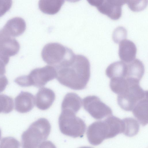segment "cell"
Segmentation results:
<instances>
[{
  "mask_svg": "<svg viewBox=\"0 0 148 148\" xmlns=\"http://www.w3.org/2000/svg\"><path fill=\"white\" fill-rule=\"evenodd\" d=\"M55 68L56 78L61 84L76 90L86 87L90 73V63L85 56L75 55L71 59Z\"/></svg>",
  "mask_w": 148,
  "mask_h": 148,
  "instance_id": "obj_1",
  "label": "cell"
},
{
  "mask_svg": "<svg viewBox=\"0 0 148 148\" xmlns=\"http://www.w3.org/2000/svg\"><path fill=\"white\" fill-rule=\"evenodd\" d=\"M51 127L46 119L41 118L32 123L21 136L22 147L35 148L45 144Z\"/></svg>",
  "mask_w": 148,
  "mask_h": 148,
  "instance_id": "obj_2",
  "label": "cell"
},
{
  "mask_svg": "<svg viewBox=\"0 0 148 148\" xmlns=\"http://www.w3.org/2000/svg\"><path fill=\"white\" fill-rule=\"evenodd\" d=\"M56 69L52 66L47 65L33 69L28 75L19 76L14 82L21 87L33 86L40 88L56 78Z\"/></svg>",
  "mask_w": 148,
  "mask_h": 148,
  "instance_id": "obj_3",
  "label": "cell"
},
{
  "mask_svg": "<svg viewBox=\"0 0 148 148\" xmlns=\"http://www.w3.org/2000/svg\"><path fill=\"white\" fill-rule=\"evenodd\" d=\"M62 110L58 120L61 132L74 138L82 137L86 129L84 121L77 117L76 114L72 110L66 109Z\"/></svg>",
  "mask_w": 148,
  "mask_h": 148,
  "instance_id": "obj_4",
  "label": "cell"
},
{
  "mask_svg": "<svg viewBox=\"0 0 148 148\" xmlns=\"http://www.w3.org/2000/svg\"><path fill=\"white\" fill-rule=\"evenodd\" d=\"M75 55L71 49L56 42L47 44L41 52L43 61L55 68L71 59Z\"/></svg>",
  "mask_w": 148,
  "mask_h": 148,
  "instance_id": "obj_5",
  "label": "cell"
},
{
  "mask_svg": "<svg viewBox=\"0 0 148 148\" xmlns=\"http://www.w3.org/2000/svg\"><path fill=\"white\" fill-rule=\"evenodd\" d=\"M147 91L143 90L139 82H135L131 84L124 92L118 95L117 103L123 110L131 111L138 101L147 97Z\"/></svg>",
  "mask_w": 148,
  "mask_h": 148,
  "instance_id": "obj_6",
  "label": "cell"
},
{
  "mask_svg": "<svg viewBox=\"0 0 148 148\" xmlns=\"http://www.w3.org/2000/svg\"><path fill=\"white\" fill-rule=\"evenodd\" d=\"M83 103L85 110L96 119H101L112 114L111 108L97 96L86 97L83 100Z\"/></svg>",
  "mask_w": 148,
  "mask_h": 148,
  "instance_id": "obj_7",
  "label": "cell"
},
{
  "mask_svg": "<svg viewBox=\"0 0 148 148\" xmlns=\"http://www.w3.org/2000/svg\"><path fill=\"white\" fill-rule=\"evenodd\" d=\"M87 137L89 143L92 145H97L105 139L110 138V128L105 119L96 121L88 127Z\"/></svg>",
  "mask_w": 148,
  "mask_h": 148,
  "instance_id": "obj_8",
  "label": "cell"
},
{
  "mask_svg": "<svg viewBox=\"0 0 148 148\" xmlns=\"http://www.w3.org/2000/svg\"><path fill=\"white\" fill-rule=\"evenodd\" d=\"M20 48L19 44L15 38L0 32V58L6 65L10 57L16 55Z\"/></svg>",
  "mask_w": 148,
  "mask_h": 148,
  "instance_id": "obj_9",
  "label": "cell"
},
{
  "mask_svg": "<svg viewBox=\"0 0 148 148\" xmlns=\"http://www.w3.org/2000/svg\"><path fill=\"white\" fill-rule=\"evenodd\" d=\"M125 3L126 0H104L97 8L101 13L116 20L121 17L122 6Z\"/></svg>",
  "mask_w": 148,
  "mask_h": 148,
  "instance_id": "obj_10",
  "label": "cell"
},
{
  "mask_svg": "<svg viewBox=\"0 0 148 148\" xmlns=\"http://www.w3.org/2000/svg\"><path fill=\"white\" fill-rule=\"evenodd\" d=\"M55 98V94L53 90L47 88H42L36 95V106L41 110H46L52 105Z\"/></svg>",
  "mask_w": 148,
  "mask_h": 148,
  "instance_id": "obj_11",
  "label": "cell"
},
{
  "mask_svg": "<svg viewBox=\"0 0 148 148\" xmlns=\"http://www.w3.org/2000/svg\"><path fill=\"white\" fill-rule=\"evenodd\" d=\"M35 98L31 93L21 91L15 99V108L18 112L25 113L34 107Z\"/></svg>",
  "mask_w": 148,
  "mask_h": 148,
  "instance_id": "obj_12",
  "label": "cell"
},
{
  "mask_svg": "<svg viewBox=\"0 0 148 148\" xmlns=\"http://www.w3.org/2000/svg\"><path fill=\"white\" fill-rule=\"evenodd\" d=\"M119 43V55L122 61L127 63L135 59L137 49L135 45L132 41L124 39Z\"/></svg>",
  "mask_w": 148,
  "mask_h": 148,
  "instance_id": "obj_13",
  "label": "cell"
},
{
  "mask_svg": "<svg viewBox=\"0 0 148 148\" xmlns=\"http://www.w3.org/2000/svg\"><path fill=\"white\" fill-rule=\"evenodd\" d=\"M132 110L133 115L143 126H145L147 124V97L138 101Z\"/></svg>",
  "mask_w": 148,
  "mask_h": 148,
  "instance_id": "obj_14",
  "label": "cell"
},
{
  "mask_svg": "<svg viewBox=\"0 0 148 148\" xmlns=\"http://www.w3.org/2000/svg\"><path fill=\"white\" fill-rule=\"evenodd\" d=\"M82 99L77 94L69 92L66 94L62 101V110L69 109L76 114L81 108Z\"/></svg>",
  "mask_w": 148,
  "mask_h": 148,
  "instance_id": "obj_15",
  "label": "cell"
},
{
  "mask_svg": "<svg viewBox=\"0 0 148 148\" xmlns=\"http://www.w3.org/2000/svg\"><path fill=\"white\" fill-rule=\"evenodd\" d=\"M127 73L126 77L134 78L140 81L145 72V67L143 62L136 59L127 63Z\"/></svg>",
  "mask_w": 148,
  "mask_h": 148,
  "instance_id": "obj_16",
  "label": "cell"
},
{
  "mask_svg": "<svg viewBox=\"0 0 148 148\" xmlns=\"http://www.w3.org/2000/svg\"><path fill=\"white\" fill-rule=\"evenodd\" d=\"M127 63L122 61L115 62L110 64L107 68L106 74L111 79L113 77H126L127 73Z\"/></svg>",
  "mask_w": 148,
  "mask_h": 148,
  "instance_id": "obj_17",
  "label": "cell"
},
{
  "mask_svg": "<svg viewBox=\"0 0 148 148\" xmlns=\"http://www.w3.org/2000/svg\"><path fill=\"white\" fill-rule=\"evenodd\" d=\"M64 2V0H40L39 6L43 12L50 14L57 13Z\"/></svg>",
  "mask_w": 148,
  "mask_h": 148,
  "instance_id": "obj_18",
  "label": "cell"
},
{
  "mask_svg": "<svg viewBox=\"0 0 148 148\" xmlns=\"http://www.w3.org/2000/svg\"><path fill=\"white\" fill-rule=\"evenodd\" d=\"M105 120L110 128V138H113L119 134L123 133L124 124L123 121L112 115L107 117Z\"/></svg>",
  "mask_w": 148,
  "mask_h": 148,
  "instance_id": "obj_19",
  "label": "cell"
},
{
  "mask_svg": "<svg viewBox=\"0 0 148 148\" xmlns=\"http://www.w3.org/2000/svg\"><path fill=\"white\" fill-rule=\"evenodd\" d=\"M124 124L123 133L128 137H132L138 132L140 125L135 119L131 117L126 118L123 120Z\"/></svg>",
  "mask_w": 148,
  "mask_h": 148,
  "instance_id": "obj_20",
  "label": "cell"
},
{
  "mask_svg": "<svg viewBox=\"0 0 148 148\" xmlns=\"http://www.w3.org/2000/svg\"><path fill=\"white\" fill-rule=\"evenodd\" d=\"M12 98L4 94H0V113H8L13 109Z\"/></svg>",
  "mask_w": 148,
  "mask_h": 148,
  "instance_id": "obj_21",
  "label": "cell"
},
{
  "mask_svg": "<svg viewBox=\"0 0 148 148\" xmlns=\"http://www.w3.org/2000/svg\"><path fill=\"white\" fill-rule=\"evenodd\" d=\"M130 10L134 12H139L143 10L147 7L148 0H126Z\"/></svg>",
  "mask_w": 148,
  "mask_h": 148,
  "instance_id": "obj_22",
  "label": "cell"
},
{
  "mask_svg": "<svg viewBox=\"0 0 148 148\" xmlns=\"http://www.w3.org/2000/svg\"><path fill=\"white\" fill-rule=\"evenodd\" d=\"M19 142L12 137H5L2 138L0 143V147H19Z\"/></svg>",
  "mask_w": 148,
  "mask_h": 148,
  "instance_id": "obj_23",
  "label": "cell"
},
{
  "mask_svg": "<svg viewBox=\"0 0 148 148\" xmlns=\"http://www.w3.org/2000/svg\"><path fill=\"white\" fill-rule=\"evenodd\" d=\"M127 31L123 27H119L114 30L113 34V38L116 43H119L125 38L127 36Z\"/></svg>",
  "mask_w": 148,
  "mask_h": 148,
  "instance_id": "obj_24",
  "label": "cell"
},
{
  "mask_svg": "<svg viewBox=\"0 0 148 148\" xmlns=\"http://www.w3.org/2000/svg\"><path fill=\"white\" fill-rule=\"evenodd\" d=\"M8 83V79L5 75L0 76V93L4 90Z\"/></svg>",
  "mask_w": 148,
  "mask_h": 148,
  "instance_id": "obj_25",
  "label": "cell"
},
{
  "mask_svg": "<svg viewBox=\"0 0 148 148\" xmlns=\"http://www.w3.org/2000/svg\"><path fill=\"white\" fill-rule=\"evenodd\" d=\"M91 5L95 6L97 8L103 2L104 0H86Z\"/></svg>",
  "mask_w": 148,
  "mask_h": 148,
  "instance_id": "obj_26",
  "label": "cell"
},
{
  "mask_svg": "<svg viewBox=\"0 0 148 148\" xmlns=\"http://www.w3.org/2000/svg\"><path fill=\"white\" fill-rule=\"evenodd\" d=\"M5 62L0 58V76L4 75L5 73Z\"/></svg>",
  "mask_w": 148,
  "mask_h": 148,
  "instance_id": "obj_27",
  "label": "cell"
},
{
  "mask_svg": "<svg viewBox=\"0 0 148 148\" xmlns=\"http://www.w3.org/2000/svg\"><path fill=\"white\" fill-rule=\"evenodd\" d=\"M1 130L0 129V139H1Z\"/></svg>",
  "mask_w": 148,
  "mask_h": 148,
  "instance_id": "obj_28",
  "label": "cell"
}]
</instances>
